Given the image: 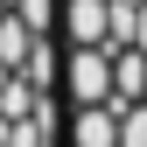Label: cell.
I'll return each mask as SVG.
<instances>
[{
	"instance_id": "obj_1",
	"label": "cell",
	"mask_w": 147,
	"mask_h": 147,
	"mask_svg": "<svg viewBox=\"0 0 147 147\" xmlns=\"http://www.w3.org/2000/svg\"><path fill=\"white\" fill-rule=\"evenodd\" d=\"M0 147H63V63L0 56Z\"/></svg>"
},
{
	"instance_id": "obj_2",
	"label": "cell",
	"mask_w": 147,
	"mask_h": 147,
	"mask_svg": "<svg viewBox=\"0 0 147 147\" xmlns=\"http://www.w3.org/2000/svg\"><path fill=\"white\" fill-rule=\"evenodd\" d=\"M63 147H147V98H63Z\"/></svg>"
}]
</instances>
